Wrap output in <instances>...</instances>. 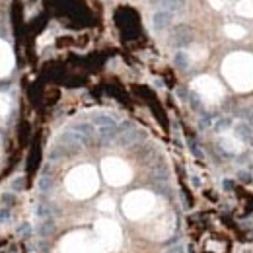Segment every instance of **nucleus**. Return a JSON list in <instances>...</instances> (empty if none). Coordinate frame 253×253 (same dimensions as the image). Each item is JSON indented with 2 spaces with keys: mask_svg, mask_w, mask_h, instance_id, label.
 <instances>
[{
  "mask_svg": "<svg viewBox=\"0 0 253 253\" xmlns=\"http://www.w3.org/2000/svg\"><path fill=\"white\" fill-rule=\"evenodd\" d=\"M66 189L76 199H88L97 191V173L92 166H80L66 177Z\"/></svg>",
  "mask_w": 253,
  "mask_h": 253,
  "instance_id": "obj_1",
  "label": "nucleus"
},
{
  "mask_svg": "<svg viewBox=\"0 0 253 253\" xmlns=\"http://www.w3.org/2000/svg\"><path fill=\"white\" fill-rule=\"evenodd\" d=\"M94 230L97 240L103 244V248L107 252H115V250L121 248L123 234H121V228H119L117 222L109 220V218H101V220L95 222Z\"/></svg>",
  "mask_w": 253,
  "mask_h": 253,
  "instance_id": "obj_5",
  "label": "nucleus"
},
{
  "mask_svg": "<svg viewBox=\"0 0 253 253\" xmlns=\"http://www.w3.org/2000/svg\"><path fill=\"white\" fill-rule=\"evenodd\" d=\"M154 2H160V0H154ZM164 2H166V0H164Z\"/></svg>",
  "mask_w": 253,
  "mask_h": 253,
  "instance_id": "obj_13",
  "label": "nucleus"
},
{
  "mask_svg": "<svg viewBox=\"0 0 253 253\" xmlns=\"http://www.w3.org/2000/svg\"><path fill=\"white\" fill-rule=\"evenodd\" d=\"M103 175H105V181L109 185H125L130 181V169L125 162L117 158H107L103 160Z\"/></svg>",
  "mask_w": 253,
  "mask_h": 253,
  "instance_id": "obj_6",
  "label": "nucleus"
},
{
  "mask_svg": "<svg viewBox=\"0 0 253 253\" xmlns=\"http://www.w3.org/2000/svg\"><path fill=\"white\" fill-rule=\"evenodd\" d=\"M59 252L61 253H107L103 248V244L97 240V236L84 232V230H76L66 234L61 244H59Z\"/></svg>",
  "mask_w": 253,
  "mask_h": 253,
  "instance_id": "obj_2",
  "label": "nucleus"
},
{
  "mask_svg": "<svg viewBox=\"0 0 253 253\" xmlns=\"http://www.w3.org/2000/svg\"><path fill=\"white\" fill-rule=\"evenodd\" d=\"M224 70L238 90H250L253 86V61L250 57H232Z\"/></svg>",
  "mask_w": 253,
  "mask_h": 253,
  "instance_id": "obj_4",
  "label": "nucleus"
},
{
  "mask_svg": "<svg viewBox=\"0 0 253 253\" xmlns=\"http://www.w3.org/2000/svg\"><path fill=\"white\" fill-rule=\"evenodd\" d=\"M193 88L201 95L209 97V99H218L220 97V86L214 80H211V78H199V80H195Z\"/></svg>",
  "mask_w": 253,
  "mask_h": 253,
  "instance_id": "obj_8",
  "label": "nucleus"
},
{
  "mask_svg": "<svg viewBox=\"0 0 253 253\" xmlns=\"http://www.w3.org/2000/svg\"><path fill=\"white\" fill-rule=\"evenodd\" d=\"M97 207H99V211H103V212H113V211H115V203H113L109 197H103Z\"/></svg>",
  "mask_w": 253,
  "mask_h": 253,
  "instance_id": "obj_10",
  "label": "nucleus"
},
{
  "mask_svg": "<svg viewBox=\"0 0 253 253\" xmlns=\"http://www.w3.org/2000/svg\"><path fill=\"white\" fill-rule=\"evenodd\" d=\"M10 68H12V53L4 43H0V76L10 72Z\"/></svg>",
  "mask_w": 253,
  "mask_h": 253,
  "instance_id": "obj_9",
  "label": "nucleus"
},
{
  "mask_svg": "<svg viewBox=\"0 0 253 253\" xmlns=\"http://www.w3.org/2000/svg\"><path fill=\"white\" fill-rule=\"evenodd\" d=\"M156 205V197L148 191H134L126 195L123 201V214L128 220H142L146 218Z\"/></svg>",
  "mask_w": 253,
  "mask_h": 253,
  "instance_id": "obj_3",
  "label": "nucleus"
},
{
  "mask_svg": "<svg viewBox=\"0 0 253 253\" xmlns=\"http://www.w3.org/2000/svg\"><path fill=\"white\" fill-rule=\"evenodd\" d=\"M173 232V216L171 214H158L156 220L144 228V234L152 240H166Z\"/></svg>",
  "mask_w": 253,
  "mask_h": 253,
  "instance_id": "obj_7",
  "label": "nucleus"
},
{
  "mask_svg": "<svg viewBox=\"0 0 253 253\" xmlns=\"http://www.w3.org/2000/svg\"><path fill=\"white\" fill-rule=\"evenodd\" d=\"M8 107H10V99L0 94V117H4L8 113Z\"/></svg>",
  "mask_w": 253,
  "mask_h": 253,
  "instance_id": "obj_12",
  "label": "nucleus"
},
{
  "mask_svg": "<svg viewBox=\"0 0 253 253\" xmlns=\"http://www.w3.org/2000/svg\"><path fill=\"white\" fill-rule=\"evenodd\" d=\"M169 20H171V14H169V12H166V10H162V12H158V14L154 16L156 26H166Z\"/></svg>",
  "mask_w": 253,
  "mask_h": 253,
  "instance_id": "obj_11",
  "label": "nucleus"
}]
</instances>
